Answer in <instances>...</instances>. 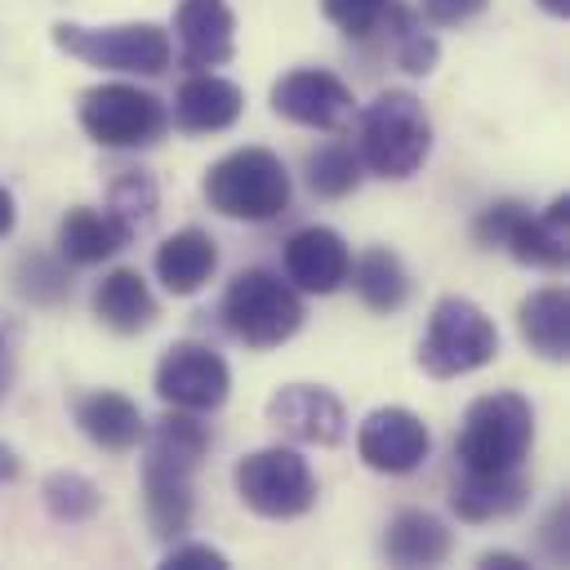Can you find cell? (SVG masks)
Masks as SVG:
<instances>
[{
  "label": "cell",
  "instance_id": "obj_32",
  "mask_svg": "<svg viewBox=\"0 0 570 570\" xmlns=\"http://www.w3.org/2000/svg\"><path fill=\"white\" fill-rule=\"evenodd\" d=\"M392 0H321V13L330 27H338L347 40H365L379 31Z\"/></svg>",
  "mask_w": 570,
  "mask_h": 570
},
{
  "label": "cell",
  "instance_id": "obj_16",
  "mask_svg": "<svg viewBox=\"0 0 570 570\" xmlns=\"http://www.w3.org/2000/svg\"><path fill=\"white\" fill-rule=\"evenodd\" d=\"M245 111V89L218 71H191L174 89V111L169 120L183 134H223L240 120Z\"/></svg>",
  "mask_w": 570,
  "mask_h": 570
},
{
  "label": "cell",
  "instance_id": "obj_18",
  "mask_svg": "<svg viewBox=\"0 0 570 570\" xmlns=\"http://www.w3.org/2000/svg\"><path fill=\"white\" fill-rule=\"evenodd\" d=\"M156 281L165 285V294L187 298L196 289H205L218 272V240L205 227H178L174 236H165L156 245Z\"/></svg>",
  "mask_w": 570,
  "mask_h": 570
},
{
  "label": "cell",
  "instance_id": "obj_10",
  "mask_svg": "<svg viewBox=\"0 0 570 570\" xmlns=\"http://www.w3.org/2000/svg\"><path fill=\"white\" fill-rule=\"evenodd\" d=\"M151 387L156 396L169 405V410H191V414H209L227 401L232 392V370L227 361L209 347V343H196V338H183V343H169L156 361V374H151Z\"/></svg>",
  "mask_w": 570,
  "mask_h": 570
},
{
  "label": "cell",
  "instance_id": "obj_29",
  "mask_svg": "<svg viewBox=\"0 0 570 570\" xmlns=\"http://www.w3.org/2000/svg\"><path fill=\"white\" fill-rule=\"evenodd\" d=\"M9 285L31 307H58V303L71 298V272H67V263L58 254H45V249L18 254V263L9 267Z\"/></svg>",
  "mask_w": 570,
  "mask_h": 570
},
{
  "label": "cell",
  "instance_id": "obj_4",
  "mask_svg": "<svg viewBox=\"0 0 570 570\" xmlns=\"http://www.w3.org/2000/svg\"><path fill=\"white\" fill-rule=\"evenodd\" d=\"M530 445H534V405L512 387L476 396L454 432V459L463 472H512L525 463Z\"/></svg>",
  "mask_w": 570,
  "mask_h": 570
},
{
  "label": "cell",
  "instance_id": "obj_37",
  "mask_svg": "<svg viewBox=\"0 0 570 570\" xmlns=\"http://www.w3.org/2000/svg\"><path fill=\"white\" fill-rule=\"evenodd\" d=\"M476 566H481V570H525L530 561L517 557V552H494V548H490V552L476 557Z\"/></svg>",
  "mask_w": 570,
  "mask_h": 570
},
{
  "label": "cell",
  "instance_id": "obj_6",
  "mask_svg": "<svg viewBox=\"0 0 570 570\" xmlns=\"http://www.w3.org/2000/svg\"><path fill=\"white\" fill-rule=\"evenodd\" d=\"M499 356V325L463 294H445L432 303L423 338L414 347V365L428 379H463L485 370Z\"/></svg>",
  "mask_w": 570,
  "mask_h": 570
},
{
  "label": "cell",
  "instance_id": "obj_17",
  "mask_svg": "<svg viewBox=\"0 0 570 570\" xmlns=\"http://www.w3.org/2000/svg\"><path fill=\"white\" fill-rule=\"evenodd\" d=\"M71 419H76V428L85 432V441H94V445L107 450V454H129V450H138L142 428H147L142 410H138L125 392H111V387L80 392V396L71 401Z\"/></svg>",
  "mask_w": 570,
  "mask_h": 570
},
{
  "label": "cell",
  "instance_id": "obj_8",
  "mask_svg": "<svg viewBox=\"0 0 570 570\" xmlns=\"http://www.w3.org/2000/svg\"><path fill=\"white\" fill-rule=\"evenodd\" d=\"M76 120L89 142L107 151H142L156 147L169 129V107L129 80H102L80 89L76 98Z\"/></svg>",
  "mask_w": 570,
  "mask_h": 570
},
{
  "label": "cell",
  "instance_id": "obj_14",
  "mask_svg": "<svg viewBox=\"0 0 570 570\" xmlns=\"http://www.w3.org/2000/svg\"><path fill=\"white\" fill-rule=\"evenodd\" d=\"M281 258H285V281H289L294 289H303V294H334V289L347 285L352 249H347V240H343L334 227H325V223L298 227V232L285 240Z\"/></svg>",
  "mask_w": 570,
  "mask_h": 570
},
{
  "label": "cell",
  "instance_id": "obj_40",
  "mask_svg": "<svg viewBox=\"0 0 570 570\" xmlns=\"http://www.w3.org/2000/svg\"><path fill=\"white\" fill-rule=\"evenodd\" d=\"M548 18H570V0H534Z\"/></svg>",
  "mask_w": 570,
  "mask_h": 570
},
{
  "label": "cell",
  "instance_id": "obj_23",
  "mask_svg": "<svg viewBox=\"0 0 570 570\" xmlns=\"http://www.w3.org/2000/svg\"><path fill=\"white\" fill-rule=\"evenodd\" d=\"M129 245L120 223L98 205H71L58 218V258L67 267H98Z\"/></svg>",
  "mask_w": 570,
  "mask_h": 570
},
{
  "label": "cell",
  "instance_id": "obj_15",
  "mask_svg": "<svg viewBox=\"0 0 570 570\" xmlns=\"http://www.w3.org/2000/svg\"><path fill=\"white\" fill-rule=\"evenodd\" d=\"M174 36H178L183 67L214 71L236 53V13L227 0H178Z\"/></svg>",
  "mask_w": 570,
  "mask_h": 570
},
{
  "label": "cell",
  "instance_id": "obj_7",
  "mask_svg": "<svg viewBox=\"0 0 570 570\" xmlns=\"http://www.w3.org/2000/svg\"><path fill=\"white\" fill-rule=\"evenodd\" d=\"M49 40L98 71L116 76H165L174 62V40L156 22H111V27H85V22H53Z\"/></svg>",
  "mask_w": 570,
  "mask_h": 570
},
{
  "label": "cell",
  "instance_id": "obj_26",
  "mask_svg": "<svg viewBox=\"0 0 570 570\" xmlns=\"http://www.w3.org/2000/svg\"><path fill=\"white\" fill-rule=\"evenodd\" d=\"M347 281H352V289H356V298H361L370 312H383V316L401 312V307L410 303V289H414L405 258H401L396 249H387V245H370V249L347 267Z\"/></svg>",
  "mask_w": 570,
  "mask_h": 570
},
{
  "label": "cell",
  "instance_id": "obj_25",
  "mask_svg": "<svg viewBox=\"0 0 570 570\" xmlns=\"http://www.w3.org/2000/svg\"><path fill=\"white\" fill-rule=\"evenodd\" d=\"M191 512H196L191 476L174 472V468L142 463V517H147V530L160 543H174V539H183L191 530Z\"/></svg>",
  "mask_w": 570,
  "mask_h": 570
},
{
  "label": "cell",
  "instance_id": "obj_12",
  "mask_svg": "<svg viewBox=\"0 0 570 570\" xmlns=\"http://www.w3.org/2000/svg\"><path fill=\"white\" fill-rule=\"evenodd\" d=\"M428 450H432V432L405 405H379L356 428V454H361V463L370 472H383V476L414 472L428 459Z\"/></svg>",
  "mask_w": 570,
  "mask_h": 570
},
{
  "label": "cell",
  "instance_id": "obj_22",
  "mask_svg": "<svg viewBox=\"0 0 570 570\" xmlns=\"http://www.w3.org/2000/svg\"><path fill=\"white\" fill-rule=\"evenodd\" d=\"M142 463L151 468H174V472H196L214 445L209 423H200L191 410H165L142 428Z\"/></svg>",
  "mask_w": 570,
  "mask_h": 570
},
{
  "label": "cell",
  "instance_id": "obj_3",
  "mask_svg": "<svg viewBox=\"0 0 570 570\" xmlns=\"http://www.w3.org/2000/svg\"><path fill=\"white\" fill-rule=\"evenodd\" d=\"M200 196L214 214L236 218V223H272L289 209L294 183L289 169L276 151L267 147H236L227 156H218L205 178H200Z\"/></svg>",
  "mask_w": 570,
  "mask_h": 570
},
{
  "label": "cell",
  "instance_id": "obj_2",
  "mask_svg": "<svg viewBox=\"0 0 570 570\" xmlns=\"http://www.w3.org/2000/svg\"><path fill=\"white\" fill-rule=\"evenodd\" d=\"M472 240L481 249H508L521 267L561 272L570 263V196L561 191L543 209H530L517 196L490 200L472 223Z\"/></svg>",
  "mask_w": 570,
  "mask_h": 570
},
{
  "label": "cell",
  "instance_id": "obj_34",
  "mask_svg": "<svg viewBox=\"0 0 570 570\" xmlns=\"http://www.w3.org/2000/svg\"><path fill=\"white\" fill-rule=\"evenodd\" d=\"M490 0H419V13L432 22V27H463L472 22L476 13H485Z\"/></svg>",
  "mask_w": 570,
  "mask_h": 570
},
{
  "label": "cell",
  "instance_id": "obj_21",
  "mask_svg": "<svg viewBox=\"0 0 570 570\" xmlns=\"http://www.w3.org/2000/svg\"><path fill=\"white\" fill-rule=\"evenodd\" d=\"M379 552H383L387 566H401V570L441 566L454 552V534H450V525L436 512H428V508H401L387 521Z\"/></svg>",
  "mask_w": 570,
  "mask_h": 570
},
{
  "label": "cell",
  "instance_id": "obj_9",
  "mask_svg": "<svg viewBox=\"0 0 570 570\" xmlns=\"http://www.w3.org/2000/svg\"><path fill=\"white\" fill-rule=\"evenodd\" d=\"M236 499L263 521H294L316 508V472L289 445H263L232 468Z\"/></svg>",
  "mask_w": 570,
  "mask_h": 570
},
{
  "label": "cell",
  "instance_id": "obj_20",
  "mask_svg": "<svg viewBox=\"0 0 570 570\" xmlns=\"http://www.w3.org/2000/svg\"><path fill=\"white\" fill-rule=\"evenodd\" d=\"M89 307H94L98 325H107L111 334H142L160 316V303H156V294H151V285L142 281L138 267H111L94 285Z\"/></svg>",
  "mask_w": 570,
  "mask_h": 570
},
{
  "label": "cell",
  "instance_id": "obj_24",
  "mask_svg": "<svg viewBox=\"0 0 570 570\" xmlns=\"http://www.w3.org/2000/svg\"><path fill=\"white\" fill-rule=\"evenodd\" d=\"M517 334L534 356H543L552 365L570 361V294L557 285L525 294L517 307Z\"/></svg>",
  "mask_w": 570,
  "mask_h": 570
},
{
  "label": "cell",
  "instance_id": "obj_38",
  "mask_svg": "<svg viewBox=\"0 0 570 570\" xmlns=\"http://www.w3.org/2000/svg\"><path fill=\"white\" fill-rule=\"evenodd\" d=\"M13 223H18V200H13V191L0 183V240L13 232Z\"/></svg>",
  "mask_w": 570,
  "mask_h": 570
},
{
  "label": "cell",
  "instance_id": "obj_27",
  "mask_svg": "<svg viewBox=\"0 0 570 570\" xmlns=\"http://www.w3.org/2000/svg\"><path fill=\"white\" fill-rule=\"evenodd\" d=\"M379 31H387V53H392V62H396L405 76H432V71H436L441 45H436V36L428 31V18H423L419 9L392 0L387 13H383V22H379Z\"/></svg>",
  "mask_w": 570,
  "mask_h": 570
},
{
  "label": "cell",
  "instance_id": "obj_35",
  "mask_svg": "<svg viewBox=\"0 0 570 570\" xmlns=\"http://www.w3.org/2000/svg\"><path fill=\"white\" fill-rule=\"evenodd\" d=\"M570 503L566 499H557L552 508H548V517H543V525H539V543L548 548V557L552 561H566L570 557Z\"/></svg>",
  "mask_w": 570,
  "mask_h": 570
},
{
  "label": "cell",
  "instance_id": "obj_31",
  "mask_svg": "<svg viewBox=\"0 0 570 570\" xmlns=\"http://www.w3.org/2000/svg\"><path fill=\"white\" fill-rule=\"evenodd\" d=\"M365 169L356 160V151L347 142H325L307 156V187L321 196V200H343L361 187Z\"/></svg>",
  "mask_w": 570,
  "mask_h": 570
},
{
  "label": "cell",
  "instance_id": "obj_5",
  "mask_svg": "<svg viewBox=\"0 0 570 570\" xmlns=\"http://www.w3.org/2000/svg\"><path fill=\"white\" fill-rule=\"evenodd\" d=\"M218 316L227 325V334L236 343H245L249 352H272L281 343H289L303 325V298L289 281H281L267 267H245L227 281Z\"/></svg>",
  "mask_w": 570,
  "mask_h": 570
},
{
  "label": "cell",
  "instance_id": "obj_28",
  "mask_svg": "<svg viewBox=\"0 0 570 570\" xmlns=\"http://www.w3.org/2000/svg\"><path fill=\"white\" fill-rule=\"evenodd\" d=\"M107 214L120 223V232L129 240L147 236L160 214V187H156L151 169H120L107 187Z\"/></svg>",
  "mask_w": 570,
  "mask_h": 570
},
{
  "label": "cell",
  "instance_id": "obj_30",
  "mask_svg": "<svg viewBox=\"0 0 570 570\" xmlns=\"http://www.w3.org/2000/svg\"><path fill=\"white\" fill-rule=\"evenodd\" d=\"M40 503H45V512H49L53 521H62V525H85V521L98 517L102 490H98L85 472L58 468V472H49V476L40 481Z\"/></svg>",
  "mask_w": 570,
  "mask_h": 570
},
{
  "label": "cell",
  "instance_id": "obj_39",
  "mask_svg": "<svg viewBox=\"0 0 570 570\" xmlns=\"http://www.w3.org/2000/svg\"><path fill=\"white\" fill-rule=\"evenodd\" d=\"M22 468H18V454H13V445H4L0 441V481H13Z\"/></svg>",
  "mask_w": 570,
  "mask_h": 570
},
{
  "label": "cell",
  "instance_id": "obj_1",
  "mask_svg": "<svg viewBox=\"0 0 570 570\" xmlns=\"http://www.w3.org/2000/svg\"><path fill=\"white\" fill-rule=\"evenodd\" d=\"M356 160L374 178H410L432 156V116L419 94L410 89H383L374 102L356 116Z\"/></svg>",
  "mask_w": 570,
  "mask_h": 570
},
{
  "label": "cell",
  "instance_id": "obj_13",
  "mask_svg": "<svg viewBox=\"0 0 570 570\" xmlns=\"http://www.w3.org/2000/svg\"><path fill=\"white\" fill-rule=\"evenodd\" d=\"M267 423L298 441V445H338L343 432H347V410L343 401L330 392V387H316V383H285L272 392L267 401Z\"/></svg>",
  "mask_w": 570,
  "mask_h": 570
},
{
  "label": "cell",
  "instance_id": "obj_19",
  "mask_svg": "<svg viewBox=\"0 0 570 570\" xmlns=\"http://www.w3.org/2000/svg\"><path fill=\"white\" fill-rule=\"evenodd\" d=\"M530 499V481L521 476V468L512 472H463L450 485V512L468 525H490V521H508L512 512H521Z\"/></svg>",
  "mask_w": 570,
  "mask_h": 570
},
{
  "label": "cell",
  "instance_id": "obj_36",
  "mask_svg": "<svg viewBox=\"0 0 570 570\" xmlns=\"http://www.w3.org/2000/svg\"><path fill=\"white\" fill-rule=\"evenodd\" d=\"M13 379H18V325L0 316V401L9 396Z\"/></svg>",
  "mask_w": 570,
  "mask_h": 570
},
{
  "label": "cell",
  "instance_id": "obj_11",
  "mask_svg": "<svg viewBox=\"0 0 570 570\" xmlns=\"http://www.w3.org/2000/svg\"><path fill=\"white\" fill-rule=\"evenodd\" d=\"M272 111L303 129H343L356 116V94L325 67H294L272 85Z\"/></svg>",
  "mask_w": 570,
  "mask_h": 570
},
{
  "label": "cell",
  "instance_id": "obj_33",
  "mask_svg": "<svg viewBox=\"0 0 570 570\" xmlns=\"http://www.w3.org/2000/svg\"><path fill=\"white\" fill-rule=\"evenodd\" d=\"M165 570H227V552L209 548V543H196V539H174L160 557Z\"/></svg>",
  "mask_w": 570,
  "mask_h": 570
}]
</instances>
